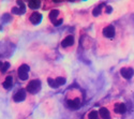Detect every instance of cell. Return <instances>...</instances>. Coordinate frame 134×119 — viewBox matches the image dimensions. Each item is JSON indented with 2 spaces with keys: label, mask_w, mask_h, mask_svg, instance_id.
<instances>
[{
  "label": "cell",
  "mask_w": 134,
  "mask_h": 119,
  "mask_svg": "<svg viewBox=\"0 0 134 119\" xmlns=\"http://www.w3.org/2000/svg\"><path fill=\"white\" fill-rule=\"evenodd\" d=\"M66 103H68L69 107H71V109L73 110H77V109H80V106L82 105V99H81V97L80 94H77L76 97L73 95V91L69 92L68 97H66Z\"/></svg>",
  "instance_id": "1"
},
{
  "label": "cell",
  "mask_w": 134,
  "mask_h": 119,
  "mask_svg": "<svg viewBox=\"0 0 134 119\" xmlns=\"http://www.w3.org/2000/svg\"><path fill=\"white\" fill-rule=\"evenodd\" d=\"M41 89V83L39 80H32L28 83L27 87H26V90L29 92V93H37L39 90Z\"/></svg>",
  "instance_id": "2"
},
{
  "label": "cell",
  "mask_w": 134,
  "mask_h": 119,
  "mask_svg": "<svg viewBox=\"0 0 134 119\" xmlns=\"http://www.w3.org/2000/svg\"><path fill=\"white\" fill-rule=\"evenodd\" d=\"M28 72H29V67L27 66V64H21L17 70L18 77L21 81H26L28 78Z\"/></svg>",
  "instance_id": "3"
},
{
  "label": "cell",
  "mask_w": 134,
  "mask_h": 119,
  "mask_svg": "<svg viewBox=\"0 0 134 119\" xmlns=\"http://www.w3.org/2000/svg\"><path fill=\"white\" fill-rule=\"evenodd\" d=\"M58 15H59V11L58 10H53L52 12L49 13V18L52 20V23L54 25H56V26H59L60 24H62V18L57 19Z\"/></svg>",
  "instance_id": "4"
},
{
  "label": "cell",
  "mask_w": 134,
  "mask_h": 119,
  "mask_svg": "<svg viewBox=\"0 0 134 119\" xmlns=\"http://www.w3.org/2000/svg\"><path fill=\"white\" fill-rule=\"evenodd\" d=\"M26 95H27L26 90L19 89V90H17V91L15 92V94L13 95V100H14L15 102H21V101H24V100L26 99Z\"/></svg>",
  "instance_id": "5"
},
{
  "label": "cell",
  "mask_w": 134,
  "mask_h": 119,
  "mask_svg": "<svg viewBox=\"0 0 134 119\" xmlns=\"http://www.w3.org/2000/svg\"><path fill=\"white\" fill-rule=\"evenodd\" d=\"M103 33L106 38H114L115 37V33H116V30H115V27L113 25H108L104 28L103 30Z\"/></svg>",
  "instance_id": "6"
},
{
  "label": "cell",
  "mask_w": 134,
  "mask_h": 119,
  "mask_svg": "<svg viewBox=\"0 0 134 119\" xmlns=\"http://www.w3.org/2000/svg\"><path fill=\"white\" fill-rule=\"evenodd\" d=\"M120 74H121L125 78L130 80V78L133 76V74H134V70H133L132 68H122V69L120 70Z\"/></svg>",
  "instance_id": "7"
},
{
  "label": "cell",
  "mask_w": 134,
  "mask_h": 119,
  "mask_svg": "<svg viewBox=\"0 0 134 119\" xmlns=\"http://www.w3.org/2000/svg\"><path fill=\"white\" fill-rule=\"evenodd\" d=\"M73 43H74V38L72 36H68V37H65L62 42H61V46L62 47H69L71 45H73Z\"/></svg>",
  "instance_id": "8"
},
{
  "label": "cell",
  "mask_w": 134,
  "mask_h": 119,
  "mask_svg": "<svg viewBox=\"0 0 134 119\" xmlns=\"http://www.w3.org/2000/svg\"><path fill=\"white\" fill-rule=\"evenodd\" d=\"M99 115H100V117H101V119H111L110 113L106 107H101L100 111H99Z\"/></svg>",
  "instance_id": "9"
},
{
  "label": "cell",
  "mask_w": 134,
  "mask_h": 119,
  "mask_svg": "<svg viewBox=\"0 0 134 119\" xmlns=\"http://www.w3.org/2000/svg\"><path fill=\"white\" fill-rule=\"evenodd\" d=\"M114 110H115L116 114H125L127 111V107H126V104H124V103H117V104H115Z\"/></svg>",
  "instance_id": "10"
},
{
  "label": "cell",
  "mask_w": 134,
  "mask_h": 119,
  "mask_svg": "<svg viewBox=\"0 0 134 119\" xmlns=\"http://www.w3.org/2000/svg\"><path fill=\"white\" fill-rule=\"evenodd\" d=\"M30 21L33 24V25H37V24H39L40 21H41V19H42V16H41V14L40 13H37V12H35V13H32L31 14V16H30Z\"/></svg>",
  "instance_id": "11"
},
{
  "label": "cell",
  "mask_w": 134,
  "mask_h": 119,
  "mask_svg": "<svg viewBox=\"0 0 134 119\" xmlns=\"http://www.w3.org/2000/svg\"><path fill=\"white\" fill-rule=\"evenodd\" d=\"M3 88L5 89H10L11 87H12V85H13V77L11 76V75H8V76L5 77L4 82H3Z\"/></svg>",
  "instance_id": "12"
},
{
  "label": "cell",
  "mask_w": 134,
  "mask_h": 119,
  "mask_svg": "<svg viewBox=\"0 0 134 119\" xmlns=\"http://www.w3.org/2000/svg\"><path fill=\"white\" fill-rule=\"evenodd\" d=\"M65 83V78L62 77V76H58V77H56L55 78V85H56V88L59 87V86L63 85Z\"/></svg>",
  "instance_id": "13"
},
{
  "label": "cell",
  "mask_w": 134,
  "mask_h": 119,
  "mask_svg": "<svg viewBox=\"0 0 134 119\" xmlns=\"http://www.w3.org/2000/svg\"><path fill=\"white\" fill-rule=\"evenodd\" d=\"M40 4H41L40 0H29V7L31 9H38Z\"/></svg>",
  "instance_id": "14"
},
{
  "label": "cell",
  "mask_w": 134,
  "mask_h": 119,
  "mask_svg": "<svg viewBox=\"0 0 134 119\" xmlns=\"http://www.w3.org/2000/svg\"><path fill=\"white\" fill-rule=\"evenodd\" d=\"M88 119H100V115L97 111H91L90 113L88 114Z\"/></svg>",
  "instance_id": "15"
},
{
  "label": "cell",
  "mask_w": 134,
  "mask_h": 119,
  "mask_svg": "<svg viewBox=\"0 0 134 119\" xmlns=\"http://www.w3.org/2000/svg\"><path fill=\"white\" fill-rule=\"evenodd\" d=\"M25 12V9H21V8H17V7H15V8H13L12 9V13H14V14H23Z\"/></svg>",
  "instance_id": "16"
},
{
  "label": "cell",
  "mask_w": 134,
  "mask_h": 119,
  "mask_svg": "<svg viewBox=\"0 0 134 119\" xmlns=\"http://www.w3.org/2000/svg\"><path fill=\"white\" fill-rule=\"evenodd\" d=\"M9 67H10V63H9V62H3L2 67H1V69H0V70H1V72H2V73H4V72L9 69Z\"/></svg>",
  "instance_id": "17"
},
{
  "label": "cell",
  "mask_w": 134,
  "mask_h": 119,
  "mask_svg": "<svg viewBox=\"0 0 134 119\" xmlns=\"http://www.w3.org/2000/svg\"><path fill=\"white\" fill-rule=\"evenodd\" d=\"M100 13H101V7H97V8L93 10V12H92L93 16H99Z\"/></svg>",
  "instance_id": "18"
},
{
  "label": "cell",
  "mask_w": 134,
  "mask_h": 119,
  "mask_svg": "<svg viewBox=\"0 0 134 119\" xmlns=\"http://www.w3.org/2000/svg\"><path fill=\"white\" fill-rule=\"evenodd\" d=\"M105 12H106V13H110V12H111V7H109V5H108V7H106Z\"/></svg>",
  "instance_id": "19"
},
{
  "label": "cell",
  "mask_w": 134,
  "mask_h": 119,
  "mask_svg": "<svg viewBox=\"0 0 134 119\" xmlns=\"http://www.w3.org/2000/svg\"><path fill=\"white\" fill-rule=\"evenodd\" d=\"M55 2H60V1H62V0H54Z\"/></svg>",
  "instance_id": "20"
}]
</instances>
